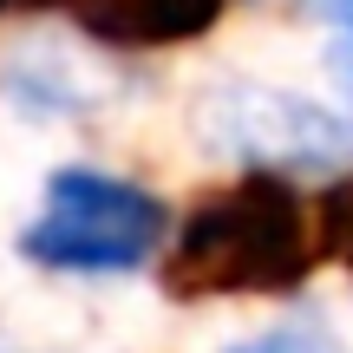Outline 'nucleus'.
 Here are the masks:
<instances>
[{
	"instance_id": "nucleus-8",
	"label": "nucleus",
	"mask_w": 353,
	"mask_h": 353,
	"mask_svg": "<svg viewBox=\"0 0 353 353\" xmlns=\"http://www.w3.org/2000/svg\"><path fill=\"white\" fill-rule=\"evenodd\" d=\"M13 7H46V0H0V13H13Z\"/></svg>"
},
{
	"instance_id": "nucleus-6",
	"label": "nucleus",
	"mask_w": 353,
	"mask_h": 353,
	"mask_svg": "<svg viewBox=\"0 0 353 353\" xmlns=\"http://www.w3.org/2000/svg\"><path fill=\"white\" fill-rule=\"evenodd\" d=\"M334 72H341V85L353 92V26H347V39L334 46Z\"/></svg>"
},
{
	"instance_id": "nucleus-5",
	"label": "nucleus",
	"mask_w": 353,
	"mask_h": 353,
	"mask_svg": "<svg viewBox=\"0 0 353 353\" xmlns=\"http://www.w3.org/2000/svg\"><path fill=\"white\" fill-rule=\"evenodd\" d=\"M236 353H321V347L288 341V334H268V341H249V347H236Z\"/></svg>"
},
{
	"instance_id": "nucleus-2",
	"label": "nucleus",
	"mask_w": 353,
	"mask_h": 353,
	"mask_svg": "<svg viewBox=\"0 0 353 353\" xmlns=\"http://www.w3.org/2000/svg\"><path fill=\"white\" fill-rule=\"evenodd\" d=\"M164 229L170 216L144 183L105 170H52L46 203L20 236V255L59 275H125L157 255Z\"/></svg>"
},
{
	"instance_id": "nucleus-1",
	"label": "nucleus",
	"mask_w": 353,
	"mask_h": 353,
	"mask_svg": "<svg viewBox=\"0 0 353 353\" xmlns=\"http://www.w3.org/2000/svg\"><path fill=\"white\" fill-rule=\"evenodd\" d=\"M321 262V216H307L288 176H242V183L203 196L183 216L164 288L176 301H223V294H288Z\"/></svg>"
},
{
	"instance_id": "nucleus-3",
	"label": "nucleus",
	"mask_w": 353,
	"mask_h": 353,
	"mask_svg": "<svg viewBox=\"0 0 353 353\" xmlns=\"http://www.w3.org/2000/svg\"><path fill=\"white\" fill-rule=\"evenodd\" d=\"M92 39L105 46H131V52H151V46H183V39L210 33L223 20V0H59Z\"/></svg>"
},
{
	"instance_id": "nucleus-7",
	"label": "nucleus",
	"mask_w": 353,
	"mask_h": 353,
	"mask_svg": "<svg viewBox=\"0 0 353 353\" xmlns=\"http://www.w3.org/2000/svg\"><path fill=\"white\" fill-rule=\"evenodd\" d=\"M314 7H321V13H334V20H347V26H353V0H314Z\"/></svg>"
},
{
	"instance_id": "nucleus-4",
	"label": "nucleus",
	"mask_w": 353,
	"mask_h": 353,
	"mask_svg": "<svg viewBox=\"0 0 353 353\" xmlns=\"http://www.w3.org/2000/svg\"><path fill=\"white\" fill-rule=\"evenodd\" d=\"M321 255H334V262L353 268V176H341V183L321 196Z\"/></svg>"
}]
</instances>
